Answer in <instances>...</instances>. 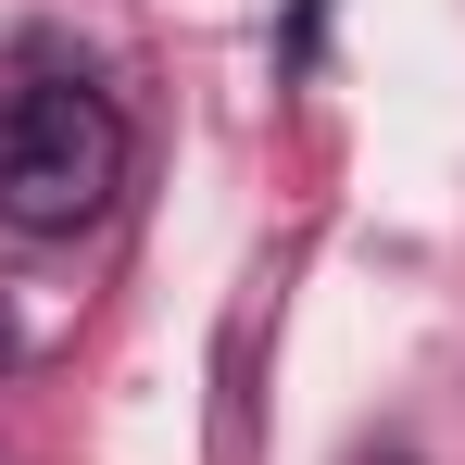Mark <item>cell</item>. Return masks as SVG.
Segmentation results:
<instances>
[{
  "instance_id": "cell-1",
  "label": "cell",
  "mask_w": 465,
  "mask_h": 465,
  "mask_svg": "<svg viewBox=\"0 0 465 465\" xmlns=\"http://www.w3.org/2000/svg\"><path fill=\"white\" fill-rule=\"evenodd\" d=\"M126 189V126L88 76H13L0 88V227L64 239Z\"/></svg>"
},
{
  "instance_id": "cell-2",
  "label": "cell",
  "mask_w": 465,
  "mask_h": 465,
  "mask_svg": "<svg viewBox=\"0 0 465 465\" xmlns=\"http://www.w3.org/2000/svg\"><path fill=\"white\" fill-rule=\"evenodd\" d=\"M0 365H13V314H0Z\"/></svg>"
}]
</instances>
